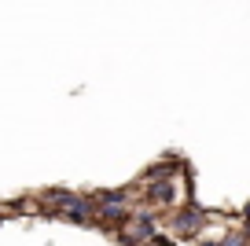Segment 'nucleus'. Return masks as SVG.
Returning <instances> with one entry per match:
<instances>
[{"mask_svg": "<svg viewBox=\"0 0 250 246\" xmlns=\"http://www.w3.org/2000/svg\"><path fill=\"white\" fill-rule=\"evenodd\" d=\"M151 195H155V199H158V202H162V199H166V202H169V195H173V187H169V184H155V191H151Z\"/></svg>", "mask_w": 250, "mask_h": 246, "instance_id": "obj_1", "label": "nucleus"}, {"mask_svg": "<svg viewBox=\"0 0 250 246\" xmlns=\"http://www.w3.org/2000/svg\"><path fill=\"white\" fill-rule=\"evenodd\" d=\"M247 224H250V209H247Z\"/></svg>", "mask_w": 250, "mask_h": 246, "instance_id": "obj_2", "label": "nucleus"}]
</instances>
